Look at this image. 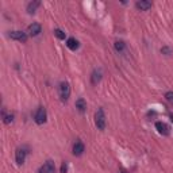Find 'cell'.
<instances>
[{
    "label": "cell",
    "instance_id": "16",
    "mask_svg": "<svg viewBox=\"0 0 173 173\" xmlns=\"http://www.w3.org/2000/svg\"><path fill=\"white\" fill-rule=\"evenodd\" d=\"M54 35H56L58 39H65V32L62 31V30H59V29L54 30Z\"/></svg>",
    "mask_w": 173,
    "mask_h": 173
},
{
    "label": "cell",
    "instance_id": "21",
    "mask_svg": "<svg viewBox=\"0 0 173 173\" xmlns=\"http://www.w3.org/2000/svg\"><path fill=\"white\" fill-rule=\"evenodd\" d=\"M122 173H123V172H122Z\"/></svg>",
    "mask_w": 173,
    "mask_h": 173
},
{
    "label": "cell",
    "instance_id": "17",
    "mask_svg": "<svg viewBox=\"0 0 173 173\" xmlns=\"http://www.w3.org/2000/svg\"><path fill=\"white\" fill-rule=\"evenodd\" d=\"M12 120H14V115H12V114H11V115H5L4 118H3V122H4L5 124H10Z\"/></svg>",
    "mask_w": 173,
    "mask_h": 173
},
{
    "label": "cell",
    "instance_id": "20",
    "mask_svg": "<svg viewBox=\"0 0 173 173\" xmlns=\"http://www.w3.org/2000/svg\"><path fill=\"white\" fill-rule=\"evenodd\" d=\"M161 51H162L164 54H170V53H172V50H170L169 47H166V46H165V47H162V49H161Z\"/></svg>",
    "mask_w": 173,
    "mask_h": 173
},
{
    "label": "cell",
    "instance_id": "10",
    "mask_svg": "<svg viewBox=\"0 0 173 173\" xmlns=\"http://www.w3.org/2000/svg\"><path fill=\"white\" fill-rule=\"evenodd\" d=\"M135 7L141 11H147L149 8H151V2H149V0H141V2L135 3Z\"/></svg>",
    "mask_w": 173,
    "mask_h": 173
},
{
    "label": "cell",
    "instance_id": "13",
    "mask_svg": "<svg viewBox=\"0 0 173 173\" xmlns=\"http://www.w3.org/2000/svg\"><path fill=\"white\" fill-rule=\"evenodd\" d=\"M41 5V2L39 0H34V2H30L29 4H27V12L29 14H34L35 10H37L38 7Z\"/></svg>",
    "mask_w": 173,
    "mask_h": 173
},
{
    "label": "cell",
    "instance_id": "12",
    "mask_svg": "<svg viewBox=\"0 0 173 173\" xmlns=\"http://www.w3.org/2000/svg\"><path fill=\"white\" fill-rule=\"evenodd\" d=\"M102 76H103L102 70H100V69H95L93 73H92V76H91V83L92 84H97L100 80H102Z\"/></svg>",
    "mask_w": 173,
    "mask_h": 173
},
{
    "label": "cell",
    "instance_id": "5",
    "mask_svg": "<svg viewBox=\"0 0 173 173\" xmlns=\"http://www.w3.org/2000/svg\"><path fill=\"white\" fill-rule=\"evenodd\" d=\"M54 170H56V166H54V162L51 161V159H49V161H46L45 164H43L42 166L39 168L38 173H54Z\"/></svg>",
    "mask_w": 173,
    "mask_h": 173
},
{
    "label": "cell",
    "instance_id": "9",
    "mask_svg": "<svg viewBox=\"0 0 173 173\" xmlns=\"http://www.w3.org/2000/svg\"><path fill=\"white\" fill-rule=\"evenodd\" d=\"M156 129L158 130L159 134L169 135V127H168V124L164 123V122H157V123H156Z\"/></svg>",
    "mask_w": 173,
    "mask_h": 173
},
{
    "label": "cell",
    "instance_id": "11",
    "mask_svg": "<svg viewBox=\"0 0 173 173\" xmlns=\"http://www.w3.org/2000/svg\"><path fill=\"white\" fill-rule=\"evenodd\" d=\"M74 105H76V108H77V110L80 111L81 114H83V112H85V111H86V102L83 99V97H80V99H77V100H76Z\"/></svg>",
    "mask_w": 173,
    "mask_h": 173
},
{
    "label": "cell",
    "instance_id": "6",
    "mask_svg": "<svg viewBox=\"0 0 173 173\" xmlns=\"http://www.w3.org/2000/svg\"><path fill=\"white\" fill-rule=\"evenodd\" d=\"M10 37L15 41H20V42H26L27 41V34L23 31H19V30H15V31H10Z\"/></svg>",
    "mask_w": 173,
    "mask_h": 173
},
{
    "label": "cell",
    "instance_id": "8",
    "mask_svg": "<svg viewBox=\"0 0 173 173\" xmlns=\"http://www.w3.org/2000/svg\"><path fill=\"white\" fill-rule=\"evenodd\" d=\"M84 150H85L84 143L81 142V141H76V143L73 145V154L78 157V156H81V154L84 153Z\"/></svg>",
    "mask_w": 173,
    "mask_h": 173
},
{
    "label": "cell",
    "instance_id": "15",
    "mask_svg": "<svg viewBox=\"0 0 173 173\" xmlns=\"http://www.w3.org/2000/svg\"><path fill=\"white\" fill-rule=\"evenodd\" d=\"M114 46H115V50L119 51V53H120V51H123L124 49H126V43H124L123 41H116V42L114 43Z\"/></svg>",
    "mask_w": 173,
    "mask_h": 173
},
{
    "label": "cell",
    "instance_id": "7",
    "mask_svg": "<svg viewBox=\"0 0 173 173\" xmlns=\"http://www.w3.org/2000/svg\"><path fill=\"white\" fill-rule=\"evenodd\" d=\"M42 31V27H41L39 23H32L29 26V29H27V32H29L31 37H37V35H39V32Z\"/></svg>",
    "mask_w": 173,
    "mask_h": 173
},
{
    "label": "cell",
    "instance_id": "18",
    "mask_svg": "<svg viewBox=\"0 0 173 173\" xmlns=\"http://www.w3.org/2000/svg\"><path fill=\"white\" fill-rule=\"evenodd\" d=\"M165 99H166L169 103H172V104H173V92L172 91L166 92V93H165Z\"/></svg>",
    "mask_w": 173,
    "mask_h": 173
},
{
    "label": "cell",
    "instance_id": "4",
    "mask_svg": "<svg viewBox=\"0 0 173 173\" xmlns=\"http://www.w3.org/2000/svg\"><path fill=\"white\" fill-rule=\"evenodd\" d=\"M27 153H29V151H27V149H26V147H19V149H16L15 159H16V162H18L19 165H22V164L24 162Z\"/></svg>",
    "mask_w": 173,
    "mask_h": 173
},
{
    "label": "cell",
    "instance_id": "1",
    "mask_svg": "<svg viewBox=\"0 0 173 173\" xmlns=\"http://www.w3.org/2000/svg\"><path fill=\"white\" fill-rule=\"evenodd\" d=\"M58 92H59V97H61L62 102H68V99H69V96H70V85H69V83L62 81V83L59 84V86H58Z\"/></svg>",
    "mask_w": 173,
    "mask_h": 173
},
{
    "label": "cell",
    "instance_id": "2",
    "mask_svg": "<svg viewBox=\"0 0 173 173\" xmlns=\"http://www.w3.org/2000/svg\"><path fill=\"white\" fill-rule=\"evenodd\" d=\"M95 123H96V127L99 130H104L105 129V115L103 108H99L95 114Z\"/></svg>",
    "mask_w": 173,
    "mask_h": 173
},
{
    "label": "cell",
    "instance_id": "14",
    "mask_svg": "<svg viewBox=\"0 0 173 173\" xmlns=\"http://www.w3.org/2000/svg\"><path fill=\"white\" fill-rule=\"evenodd\" d=\"M66 46L70 49V50H77L78 46H80V43H78V41L74 39V38H68Z\"/></svg>",
    "mask_w": 173,
    "mask_h": 173
},
{
    "label": "cell",
    "instance_id": "19",
    "mask_svg": "<svg viewBox=\"0 0 173 173\" xmlns=\"http://www.w3.org/2000/svg\"><path fill=\"white\" fill-rule=\"evenodd\" d=\"M68 172V164L66 162H62L61 165V173H66Z\"/></svg>",
    "mask_w": 173,
    "mask_h": 173
},
{
    "label": "cell",
    "instance_id": "3",
    "mask_svg": "<svg viewBox=\"0 0 173 173\" xmlns=\"http://www.w3.org/2000/svg\"><path fill=\"white\" fill-rule=\"evenodd\" d=\"M46 118H47V114H46V110L43 107H39L37 110L34 115V120L37 124H43L46 122Z\"/></svg>",
    "mask_w": 173,
    "mask_h": 173
}]
</instances>
